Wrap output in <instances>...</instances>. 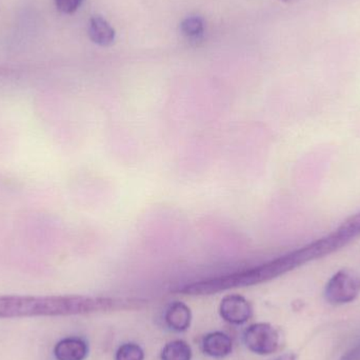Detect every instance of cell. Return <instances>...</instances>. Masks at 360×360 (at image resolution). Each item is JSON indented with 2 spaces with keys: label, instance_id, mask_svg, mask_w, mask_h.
Masks as SVG:
<instances>
[{
  "label": "cell",
  "instance_id": "cell-12",
  "mask_svg": "<svg viewBox=\"0 0 360 360\" xmlns=\"http://www.w3.org/2000/svg\"><path fill=\"white\" fill-rule=\"evenodd\" d=\"M145 352L143 348L137 344L129 342L122 345L116 352V360H143Z\"/></svg>",
  "mask_w": 360,
  "mask_h": 360
},
{
  "label": "cell",
  "instance_id": "cell-9",
  "mask_svg": "<svg viewBox=\"0 0 360 360\" xmlns=\"http://www.w3.org/2000/svg\"><path fill=\"white\" fill-rule=\"evenodd\" d=\"M165 319L169 328L176 332H184L190 328L192 312L184 302H174L169 306Z\"/></svg>",
  "mask_w": 360,
  "mask_h": 360
},
{
  "label": "cell",
  "instance_id": "cell-3",
  "mask_svg": "<svg viewBox=\"0 0 360 360\" xmlns=\"http://www.w3.org/2000/svg\"><path fill=\"white\" fill-rule=\"evenodd\" d=\"M360 293V276L352 271L340 270L328 281L325 297L331 304L353 302Z\"/></svg>",
  "mask_w": 360,
  "mask_h": 360
},
{
  "label": "cell",
  "instance_id": "cell-10",
  "mask_svg": "<svg viewBox=\"0 0 360 360\" xmlns=\"http://www.w3.org/2000/svg\"><path fill=\"white\" fill-rule=\"evenodd\" d=\"M162 360H191L192 349L184 340L168 342L162 351Z\"/></svg>",
  "mask_w": 360,
  "mask_h": 360
},
{
  "label": "cell",
  "instance_id": "cell-5",
  "mask_svg": "<svg viewBox=\"0 0 360 360\" xmlns=\"http://www.w3.org/2000/svg\"><path fill=\"white\" fill-rule=\"evenodd\" d=\"M219 314L226 323L232 325H243L253 315V308L249 300L238 294H231L222 298L219 306Z\"/></svg>",
  "mask_w": 360,
  "mask_h": 360
},
{
  "label": "cell",
  "instance_id": "cell-2",
  "mask_svg": "<svg viewBox=\"0 0 360 360\" xmlns=\"http://www.w3.org/2000/svg\"><path fill=\"white\" fill-rule=\"evenodd\" d=\"M316 259H319V252L314 243H311L285 255L245 270L188 283L179 289V292L184 295L205 296L236 288L251 287L272 281Z\"/></svg>",
  "mask_w": 360,
  "mask_h": 360
},
{
  "label": "cell",
  "instance_id": "cell-8",
  "mask_svg": "<svg viewBox=\"0 0 360 360\" xmlns=\"http://www.w3.org/2000/svg\"><path fill=\"white\" fill-rule=\"evenodd\" d=\"M88 34L90 39L97 46H110L116 37L114 27L101 16L91 17L89 21Z\"/></svg>",
  "mask_w": 360,
  "mask_h": 360
},
{
  "label": "cell",
  "instance_id": "cell-11",
  "mask_svg": "<svg viewBox=\"0 0 360 360\" xmlns=\"http://www.w3.org/2000/svg\"><path fill=\"white\" fill-rule=\"evenodd\" d=\"M182 35L190 39L201 37L205 32V21L199 16H188L180 23Z\"/></svg>",
  "mask_w": 360,
  "mask_h": 360
},
{
  "label": "cell",
  "instance_id": "cell-4",
  "mask_svg": "<svg viewBox=\"0 0 360 360\" xmlns=\"http://www.w3.org/2000/svg\"><path fill=\"white\" fill-rule=\"evenodd\" d=\"M245 346L258 355H270L281 346V335L270 323H259L250 326L243 334Z\"/></svg>",
  "mask_w": 360,
  "mask_h": 360
},
{
  "label": "cell",
  "instance_id": "cell-1",
  "mask_svg": "<svg viewBox=\"0 0 360 360\" xmlns=\"http://www.w3.org/2000/svg\"><path fill=\"white\" fill-rule=\"evenodd\" d=\"M139 300L95 296H0V319L74 316L139 308Z\"/></svg>",
  "mask_w": 360,
  "mask_h": 360
},
{
  "label": "cell",
  "instance_id": "cell-15",
  "mask_svg": "<svg viewBox=\"0 0 360 360\" xmlns=\"http://www.w3.org/2000/svg\"><path fill=\"white\" fill-rule=\"evenodd\" d=\"M275 360H296V357L294 354H285Z\"/></svg>",
  "mask_w": 360,
  "mask_h": 360
},
{
  "label": "cell",
  "instance_id": "cell-14",
  "mask_svg": "<svg viewBox=\"0 0 360 360\" xmlns=\"http://www.w3.org/2000/svg\"><path fill=\"white\" fill-rule=\"evenodd\" d=\"M340 360H360V344L348 351Z\"/></svg>",
  "mask_w": 360,
  "mask_h": 360
},
{
  "label": "cell",
  "instance_id": "cell-7",
  "mask_svg": "<svg viewBox=\"0 0 360 360\" xmlns=\"http://www.w3.org/2000/svg\"><path fill=\"white\" fill-rule=\"evenodd\" d=\"M201 346L203 353L214 359H224L230 355L233 350L232 340L222 332L207 334L203 338Z\"/></svg>",
  "mask_w": 360,
  "mask_h": 360
},
{
  "label": "cell",
  "instance_id": "cell-16",
  "mask_svg": "<svg viewBox=\"0 0 360 360\" xmlns=\"http://www.w3.org/2000/svg\"><path fill=\"white\" fill-rule=\"evenodd\" d=\"M283 2H285V4H294V2L298 1V0H281Z\"/></svg>",
  "mask_w": 360,
  "mask_h": 360
},
{
  "label": "cell",
  "instance_id": "cell-13",
  "mask_svg": "<svg viewBox=\"0 0 360 360\" xmlns=\"http://www.w3.org/2000/svg\"><path fill=\"white\" fill-rule=\"evenodd\" d=\"M55 6L63 14H74L79 10L84 0H54Z\"/></svg>",
  "mask_w": 360,
  "mask_h": 360
},
{
  "label": "cell",
  "instance_id": "cell-6",
  "mask_svg": "<svg viewBox=\"0 0 360 360\" xmlns=\"http://www.w3.org/2000/svg\"><path fill=\"white\" fill-rule=\"evenodd\" d=\"M89 347L82 338H63L54 348L56 360H84L88 356Z\"/></svg>",
  "mask_w": 360,
  "mask_h": 360
}]
</instances>
